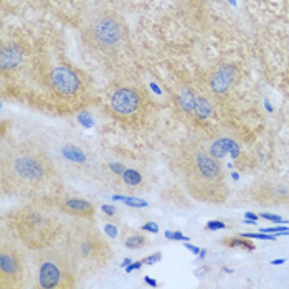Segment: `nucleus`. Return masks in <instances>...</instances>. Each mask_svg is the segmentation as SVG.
Segmentation results:
<instances>
[{
    "mask_svg": "<svg viewBox=\"0 0 289 289\" xmlns=\"http://www.w3.org/2000/svg\"><path fill=\"white\" fill-rule=\"evenodd\" d=\"M175 171L188 195L202 203L222 205L230 199V188L218 159L195 142H184L175 154Z\"/></svg>",
    "mask_w": 289,
    "mask_h": 289,
    "instance_id": "1",
    "label": "nucleus"
},
{
    "mask_svg": "<svg viewBox=\"0 0 289 289\" xmlns=\"http://www.w3.org/2000/svg\"><path fill=\"white\" fill-rule=\"evenodd\" d=\"M225 227H227V225H225L223 222H218V220H213V222H208L207 223V230H222V228H225Z\"/></svg>",
    "mask_w": 289,
    "mask_h": 289,
    "instance_id": "24",
    "label": "nucleus"
},
{
    "mask_svg": "<svg viewBox=\"0 0 289 289\" xmlns=\"http://www.w3.org/2000/svg\"><path fill=\"white\" fill-rule=\"evenodd\" d=\"M281 263H284V259H278V261H273V264H281Z\"/></svg>",
    "mask_w": 289,
    "mask_h": 289,
    "instance_id": "29",
    "label": "nucleus"
},
{
    "mask_svg": "<svg viewBox=\"0 0 289 289\" xmlns=\"http://www.w3.org/2000/svg\"><path fill=\"white\" fill-rule=\"evenodd\" d=\"M208 152L218 160L223 159L225 156H228V154L233 159H236L238 152H239V147H238V144L235 142V140H231V139H218L210 146Z\"/></svg>",
    "mask_w": 289,
    "mask_h": 289,
    "instance_id": "15",
    "label": "nucleus"
},
{
    "mask_svg": "<svg viewBox=\"0 0 289 289\" xmlns=\"http://www.w3.org/2000/svg\"><path fill=\"white\" fill-rule=\"evenodd\" d=\"M159 259H160V253H157V255H152V256L146 258V259H140V261H142V264H149V263H156V261H159Z\"/></svg>",
    "mask_w": 289,
    "mask_h": 289,
    "instance_id": "25",
    "label": "nucleus"
},
{
    "mask_svg": "<svg viewBox=\"0 0 289 289\" xmlns=\"http://www.w3.org/2000/svg\"><path fill=\"white\" fill-rule=\"evenodd\" d=\"M259 216L264 218V220H270V222H274V223H284V220L281 218L279 215H273V213H259Z\"/></svg>",
    "mask_w": 289,
    "mask_h": 289,
    "instance_id": "23",
    "label": "nucleus"
},
{
    "mask_svg": "<svg viewBox=\"0 0 289 289\" xmlns=\"http://www.w3.org/2000/svg\"><path fill=\"white\" fill-rule=\"evenodd\" d=\"M151 188V179L149 174L142 168L136 167H126V171L121 175V182H119V188L126 194L137 195L144 194Z\"/></svg>",
    "mask_w": 289,
    "mask_h": 289,
    "instance_id": "11",
    "label": "nucleus"
},
{
    "mask_svg": "<svg viewBox=\"0 0 289 289\" xmlns=\"http://www.w3.org/2000/svg\"><path fill=\"white\" fill-rule=\"evenodd\" d=\"M223 246H228V248H243L246 251H255L256 246L253 245V242L248 236H227L220 242Z\"/></svg>",
    "mask_w": 289,
    "mask_h": 289,
    "instance_id": "16",
    "label": "nucleus"
},
{
    "mask_svg": "<svg viewBox=\"0 0 289 289\" xmlns=\"http://www.w3.org/2000/svg\"><path fill=\"white\" fill-rule=\"evenodd\" d=\"M235 76H236V69L231 65H223L218 68L213 73V76H211V81H210V86L213 89V93H216V94L227 93L228 88L235 81Z\"/></svg>",
    "mask_w": 289,
    "mask_h": 289,
    "instance_id": "13",
    "label": "nucleus"
},
{
    "mask_svg": "<svg viewBox=\"0 0 289 289\" xmlns=\"http://www.w3.org/2000/svg\"><path fill=\"white\" fill-rule=\"evenodd\" d=\"M56 227L55 218L38 208H25L18 215V233L30 248H48L56 236Z\"/></svg>",
    "mask_w": 289,
    "mask_h": 289,
    "instance_id": "5",
    "label": "nucleus"
},
{
    "mask_svg": "<svg viewBox=\"0 0 289 289\" xmlns=\"http://www.w3.org/2000/svg\"><path fill=\"white\" fill-rule=\"evenodd\" d=\"M80 279L76 264L65 248L40 250L38 255V286L45 289H71Z\"/></svg>",
    "mask_w": 289,
    "mask_h": 289,
    "instance_id": "4",
    "label": "nucleus"
},
{
    "mask_svg": "<svg viewBox=\"0 0 289 289\" xmlns=\"http://www.w3.org/2000/svg\"><path fill=\"white\" fill-rule=\"evenodd\" d=\"M63 157L69 162H75V164H84L88 160V156L84 154L78 146H73V144H66L63 147Z\"/></svg>",
    "mask_w": 289,
    "mask_h": 289,
    "instance_id": "18",
    "label": "nucleus"
},
{
    "mask_svg": "<svg viewBox=\"0 0 289 289\" xmlns=\"http://www.w3.org/2000/svg\"><path fill=\"white\" fill-rule=\"evenodd\" d=\"M83 37L91 48L100 52H108L116 48L123 41L124 25L112 13H100L86 25Z\"/></svg>",
    "mask_w": 289,
    "mask_h": 289,
    "instance_id": "7",
    "label": "nucleus"
},
{
    "mask_svg": "<svg viewBox=\"0 0 289 289\" xmlns=\"http://www.w3.org/2000/svg\"><path fill=\"white\" fill-rule=\"evenodd\" d=\"M23 56L25 52L22 46L18 45H5L0 52V66H2L4 71H9V69L18 68L23 63Z\"/></svg>",
    "mask_w": 289,
    "mask_h": 289,
    "instance_id": "14",
    "label": "nucleus"
},
{
    "mask_svg": "<svg viewBox=\"0 0 289 289\" xmlns=\"http://www.w3.org/2000/svg\"><path fill=\"white\" fill-rule=\"evenodd\" d=\"M117 225H114V223H106L104 225V231H106V235H108L109 238H114L116 235H117Z\"/></svg>",
    "mask_w": 289,
    "mask_h": 289,
    "instance_id": "22",
    "label": "nucleus"
},
{
    "mask_svg": "<svg viewBox=\"0 0 289 289\" xmlns=\"http://www.w3.org/2000/svg\"><path fill=\"white\" fill-rule=\"evenodd\" d=\"M142 108L139 93L134 88H119L111 96V109L117 117L131 119Z\"/></svg>",
    "mask_w": 289,
    "mask_h": 289,
    "instance_id": "9",
    "label": "nucleus"
},
{
    "mask_svg": "<svg viewBox=\"0 0 289 289\" xmlns=\"http://www.w3.org/2000/svg\"><path fill=\"white\" fill-rule=\"evenodd\" d=\"M78 220L69 223L63 238V248L69 253L81 276L106 268L112 258V248L104 235L93 225V218Z\"/></svg>",
    "mask_w": 289,
    "mask_h": 289,
    "instance_id": "3",
    "label": "nucleus"
},
{
    "mask_svg": "<svg viewBox=\"0 0 289 289\" xmlns=\"http://www.w3.org/2000/svg\"><path fill=\"white\" fill-rule=\"evenodd\" d=\"M52 89L60 96H75L81 89V80L69 66H56L50 75Z\"/></svg>",
    "mask_w": 289,
    "mask_h": 289,
    "instance_id": "10",
    "label": "nucleus"
},
{
    "mask_svg": "<svg viewBox=\"0 0 289 289\" xmlns=\"http://www.w3.org/2000/svg\"><path fill=\"white\" fill-rule=\"evenodd\" d=\"M58 179L53 159L32 144H13L2 154V190L17 195H38Z\"/></svg>",
    "mask_w": 289,
    "mask_h": 289,
    "instance_id": "2",
    "label": "nucleus"
},
{
    "mask_svg": "<svg viewBox=\"0 0 289 289\" xmlns=\"http://www.w3.org/2000/svg\"><path fill=\"white\" fill-rule=\"evenodd\" d=\"M165 236H167V238H174V239H184V238H185L182 233H171V231H167Z\"/></svg>",
    "mask_w": 289,
    "mask_h": 289,
    "instance_id": "27",
    "label": "nucleus"
},
{
    "mask_svg": "<svg viewBox=\"0 0 289 289\" xmlns=\"http://www.w3.org/2000/svg\"><path fill=\"white\" fill-rule=\"evenodd\" d=\"M101 210H103V213H104L106 218H117V211H119L117 208L111 207V205H103Z\"/></svg>",
    "mask_w": 289,
    "mask_h": 289,
    "instance_id": "21",
    "label": "nucleus"
},
{
    "mask_svg": "<svg viewBox=\"0 0 289 289\" xmlns=\"http://www.w3.org/2000/svg\"><path fill=\"white\" fill-rule=\"evenodd\" d=\"M238 203H253V205L274 208H289V179H261L248 185L238 194Z\"/></svg>",
    "mask_w": 289,
    "mask_h": 289,
    "instance_id": "6",
    "label": "nucleus"
},
{
    "mask_svg": "<svg viewBox=\"0 0 289 289\" xmlns=\"http://www.w3.org/2000/svg\"><path fill=\"white\" fill-rule=\"evenodd\" d=\"M194 112L197 114V117L207 119L211 114V103L207 100V98H197V104H195Z\"/></svg>",
    "mask_w": 289,
    "mask_h": 289,
    "instance_id": "20",
    "label": "nucleus"
},
{
    "mask_svg": "<svg viewBox=\"0 0 289 289\" xmlns=\"http://www.w3.org/2000/svg\"><path fill=\"white\" fill-rule=\"evenodd\" d=\"M58 208L63 213L76 218H94L96 215L94 203L86 199H80V197H65L60 200Z\"/></svg>",
    "mask_w": 289,
    "mask_h": 289,
    "instance_id": "12",
    "label": "nucleus"
},
{
    "mask_svg": "<svg viewBox=\"0 0 289 289\" xmlns=\"http://www.w3.org/2000/svg\"><path fill=\"white\" fill-rule=\"evenodd\" d=\"M142 230H147V231H152V233H157L159 231V227L156 223H146L144 227H142Z\"/></svg>",
    "mask_w": 289,
    "mask_h": 289,
    "instance_id": "26",
    "label": "nucleus"
},
{
    "mask_svg": "<svg viewBox=\"0 0 289 289\" xmlns=\"http://www.w3.org/2000/svg\"><path fill=\"white\" fill-rule=\"evenodd\" d=\"M177 104H179V108L182 111H185V112H192L195 109V104H197V98L195 94L192 93L190 89L184 88V89H180L179 93H177Z\"/></svg>",
    "mask_w": 289,
    "mask_h": 289,
    "instance_id": "17",
    "label": "nucleus"
},
{
    "mask_svg": "<svg viewBox=\"0 0 289 289\" xmlns=\"http://www.w3.org/2000/svg\"><path fill=\"white\" fill-rule=\"evenodd\" d=\"M23 255L17 246L2 242L0 245V289H17L23 286Z\"/></svg>",
    "mask_w": 289,
    "mask_h": 289,
    "instance_id": "8",
    "label": "nucleus"
},
{
    "mask_svg": "<svg viewBox=\"0 0 289 289\" xmlns=\"http://www.w3.org/2000/svg\"><path fill=\"white\" fill-rule=\"evenodd\" d=\"M188 248L192 250L194 253H199V248H195V246H190V245H188Z\"/></svg>",
    "mask_w": 289,
    "mask_h": 289,
    "instance_id": "28",
    "label": "nucleus"
},
{
    "mask_svg": "<svg viewBox=\"0 0 289 289\" xmlns=\"http://www.w3.org/2000/svg\"><path fill=\"white\" fill-rule=\"evenodd\" d=\"M149 245V239L142 231H131L128 236H124V246L131 250H139Z\"/></svg>",
    "mask_w": 289,
    "mask_h": 289,
    "instance_id": "19",
    "label": "nucleus"
}]
</instances>
